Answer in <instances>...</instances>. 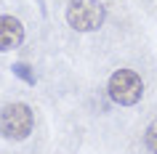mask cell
<instances>
[{
    "instance_id": "obj_1",
    "label": "cell",
    "mask_w": 157,
    "mask_h": 154,
    "mask_svg": "<svg viewBox=\"0 0 157 154\" xmlns=\"http://www.w3.org/2000/svg\"><path fill=\"white\" fill-rule=\"evenodd\" d=\"M32 125H35V114L21 101L6 104L0 109V133L8 141H24L32 133Z\"/></svg>"
},
{
    "instance_id": "obj_2",
    "label": "cell",
    "mask_w": 157,
    "mask_h": 154,
    "mask_svg": "<svg viewBox=\"0 0 157 154\" xmlns=\"http://www.w3.org/2000/svg\"><path fill=\"white\" fill-rule=\"evenodd\" d=\"M107 19V8L99 0H69L67 24L77 32H96Z\"/></svg>"
},
{
    "instance_id": "obj_3",
    "label": "cell",
    "mask_w": 157,
    "mask_h": 154,
    "mask_svg": "<svg viewBox=\"0 0 157 154\" xmlns=\"http://www.w3.org/2000/svg\"><path fill=\"white\" fill-rule=\"evenodd\" d=\"M109 98L120 106H133L139 104V98L144 96V82L133 69H117L107 82Z\"/></svg>"
},
{
    "instance_id": "obj_4",
    "label": "cell",
    "mask_w": 157,
    "mask_h": 154,
    "mask_svg": "<svg viewBox=\"0 0 157 154\" xmlns=\"http://www.w3.org/2000/svg\"><path fill=\"white\" fill-rule=\"evenodd\" d=\"M24 40V24L16 16H0V53L13 51Z\"/></svg>"
},
{
    "instance_id": "obj_5",
    "label": "cell",
    "mask_w": 157,
    "mask_h": 154,
    "mask_svg": "<svg viewBox=\"0 0 157 154\" xmlns=\"http://www.w3.org/2000/svg\"><path fill=\"white\" fill-rule=\"evenodd\" d=\"M11 69H13V74H16L19 80H24L27 85H35V82H37V77H35V72H32L29 64H21V61H19V64H13Z\"/></svg>"
},
{
    "instance_id": "obj_6",
    "label": "cell",
    "mask_w": 157,
    "mask_h": 154,
    "mask_svg": "<svg viewBox=\"0 0 157 154\" xmlns=\"http://www.w3.org/2000/svg\"><path fill=\"white\" fill-rule=\"evenodd\" d=\"M144 144H147V149H149L152 154H157V120L149 122L147 133H144Z\"/></svg>"
}]
</instances>
